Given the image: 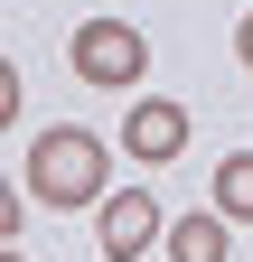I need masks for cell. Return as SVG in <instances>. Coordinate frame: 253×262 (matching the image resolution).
I'll return each instance as SVG.
<instances>
[{
    "instance_id": "6da1fadb",
    "label": "cell",
    "mask_w": 253,
    "mask_h": 262,
    "mask_svg": "<svg viewBox=\"0 0 253 262\" xmlns=\"http://www.w3.org/2000/svg\"><path fill=\"white\" fill-rule=\"evenodd\" d=\"M28 196L38 206H103V141L94 131H75V122H56V131H38L28 141Z\"/></svg>"
},
{
    "instance_id": "7a4b0ae2",
    "label": "cell",
    "mask_w": 253,
    "mask_h": 262,
    "mask_svg": "<svg viewBox=\"0 0 253 262\" xmlns=\"http://www.w3.org/2000/svg\"><path fill=\"white\" fill-rule=\"evenodd\" d=\"M66 56H75V75H85V84H141V66H150V38H141L132 19H85Z\"/></svg>"
},
{
    "instance_id": "3957f363",
    "label": "cell",
    "mask_w": 253,
    "mask_h": 262,
    "mask_svg": "<svg viewBox=\"0 0 253 262\" xmlns=\"http://www.w3.org/2000/svg\"><path fill=\"white\" fill-rule=\"evenodd\" d=\"M160 234H169V225H160V196H150V187H113L103 196V262H141Z\"/></svg>"
},
{
    "instance_id": "277c9868",
    "label": "cell",
    "mask_w": 253,
    "mask_h": 262,
    "mask_svg": "<svg viewBox=\"0 0 253 262\" xmlns=\"http://www.w3.org/2000/svg\"><path fill=\"white\" fill-rule=\"evenodd\" d=\"M122 150H132L141 169H169V159L187 150V113H178V103H160V94H150V103H132V122H122Z\"/></svg>"
},
{
    "instance_id": "5b68a950",
    "label": "cell",
    "mask_w": 253,
    "mask_h": 262,
    "mask_svg": "<svg viewBox=\"0 0 253 262\" xmlns=\"http://www.w3.org/2000/svg\"><path fill=\"white\" fill-rule=\"evenodd\" d=\"M216 215H225V225H253V150H225V159H216Z\"/></svg>"
},
{
    "instance_id": "8992f818",
    "label": "cell",
    "mask_w": 253,
    "mask_h": 262,
    "mask_svg": "<svg viewBox=\"0 0 253 262\" xmlns=\"http://www.w3.org/2000/svg\"><path fill=\"white\" fill-rule=\"evenodd\" d=\"M169 262H225V215H178L169 225Z\"/></svg>"
},
{
    "instance_id": "52a82bcc",
    "label": "cell",
    "mask_w": 253,
    "mask_h": 262,
    "mask_svg": "<svg viewBox=\"0 0 253 262\" xmlns=\"http://www.w3.org/2000/svg\"><path fill=\"white\" fill-rule=\"evenodd\" d=\"M235 56H244V66H253V10H244V19H235Z\"/></svg>"
},
{
    "instance_id": "ba28073f",
    "label": "cell",
    "mask_w": 253,
    "mask_h": 262,
    "mask_svg": "<svg viewBox=\"0 0 253 262\" xmlns=\"http://www.w3.org/2000/svg\"><path fill=\"white\" fill-rule=\"evenodd\" d=\"M0 262H19V253H0Z\"/></svg>"
}]
</instances>
